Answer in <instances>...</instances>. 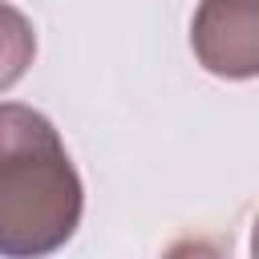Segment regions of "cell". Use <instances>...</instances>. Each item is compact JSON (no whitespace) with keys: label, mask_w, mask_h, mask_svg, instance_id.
I'll return each instance as SVG.
<instances>
[{"label":"cell","mask_w":259,"mask_h":259,"mask_svg":"<svg viewBox=\"0 0 259 259\" xmlns=\"http://www.w3.org/2000/svg\"><path fill=\"white\" fill-rule=\"evenodd\" d=\"M4 162H0V251L45 255L69 243L81 219V178L36 109L8 101L0 109Z\"/></svg>","instance_id":"1"},{"label":"cell","mask_w":259,"mask_h":259,"mask_svg":"<svg viewBox=\"0 0 259 259\" xmlns=\"http://www.w3.org/2000/svg\"><path fill=\"white\" fill-rule=\"evenodd\" d=\"M190 49L214 77H259V0H202L190 20Z\"/></svg>","instance_id":"2"}]
</instances>
